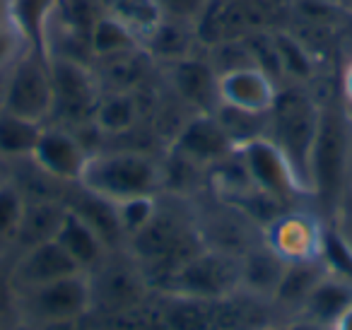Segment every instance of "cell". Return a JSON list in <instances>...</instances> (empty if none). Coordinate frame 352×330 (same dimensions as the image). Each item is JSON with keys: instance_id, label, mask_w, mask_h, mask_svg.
Returning <instances> with one entry per match:
<instances>
[{"instance_id": "cell-25", "label": "cell", "mask_w": 352, "mask_h": 330, "mask_svg": "<svg viewBox=\"0 0 352 330\" xmlns=\"http://www.w3.org/2000/svg\"><path fill=\"white\" fill-rule=\"evenodd\" d=\"M111 17H116L135 39L145 41L164 20V12L157 0H113Z\"/></svg>"}, {"instance_id": "cell-2", "label": "cell", "mask_w": 352, "mask_h": 330, "mask_svg": "<svg viewBox=\"0 0 352 330\" xmlns=\"http://www.w3.org/2000/svg\"><path fill=\"white\" fill-rule=\"evenodd\" d=\"M350 157L347 121L336 107L318 111V128L309 157V190L318 195L326 208L338 203Z\"/></svg>"}, {"instance_id": "cell-20", "label": "cell", "mask_w": 352, "mask_h": 330, "mask_svg": "<svg viewBox=\"0 0 352 330\" xmlns=\"http://www.w3.org/2000/svg\"><path fill=\"white\" fill-rule=\"evenodd\" d=\"M326 275V267L321 265L318 258H309V261H289L285 265V272L280 277V285L275 289L273 299L283 301V304L302 306L311 287L316 285L321 277Z\"/></svg>"}, {"instance_id": "cell-21", "label": "cell", "mask_w": 352, "mask_h": 330, "mask_svg": "<svg viewBox=\"0 0 352 330\" xmlns=\"http://www.w3.org/2000/svg\"><path fill=\"white\" fill-rule=\"evenodd\" d=\"M188 25H191V22L164 17V20L157 25V30L145 39L147 49H150L152 54L162 56V58H169V60L186 58L188 49H191V41L198 39L196 27L191 30Z\"/></svg>"}, {"instance_id": "cell-29", "label": "cell", "mask_w": 352, "mask_h": 330, "mask_svg": "<svg viewBox=\"0 0 352 330\" xmlns=\"http://www.w3.org/2000/svg\"><path fill=\"white\" fill-rule=\"evenodd\" d=\"M273 36H275V49H278L283 73L292 75V78H299V80L311 78V73H314L311 56H309L307 46H302L289 34H273Z\"/></svg>"}, {"instance_id": "cell-7", "label": "cell", "mask_w": 352, "mask_h": 330, "mask_svg": "<svg viewBox=\"0 0 352 330\" xmlns=\"http://www.w3.org/2000/svg\"><path fill=\"white\" fill-rule=\"evenodd\" d=\"M3 111L36 123H44L54 113L51 65L44 60L39 49L27 54L15 65L6 85V92H3Z\"/></svg>"}, {"instance_id": "cell-14", "label": "cell", "mask_w": 352, "mask_h": 330, "mask_svg": "<svg viewBox=\"0 0 352 330\" xmlns=\"http://www.w3.org/2000/svg\"><path fill=\"white\" fill-rule=\"evenodd\" d=\"M217 82H220V75L206 60L191 58V56L176 60L174 87L179 89V94L188 104L201 109V113H212L217 109V104H220Z\"/></svg>"}, {"instance_id": "cell-33", "label": "cell", "mask_w": 352, "mask_h": 330, "mask_svg": "<svg viewBox=\"0 0 352 330\" xmlns=\"http://www.w3.org/2000/svg\"><path fill=\"white\" fill-rule=\"evenodd\" d=\"M17 46V36L15 32H8V30H0V63H6L10 58L12 49Z\"/></svg>"}, {"instance_id": "cell-37", "label": "cell", "mask_w": 352, "mask_h": 330, "mask_svg": "<svg viewBox=\"0 0 352 330\" xmlns=\"http://www.w3.org/2000/svg\"><path fill=\"white\" fill-rule=\"evenodd\" d=\"M345 89H347V97L352 99V65H350V70H347V78H345Z\"/></svg>"}, {"instance_id": "cell-15", "label": "cell", "mask_w": 352, "mask_h": 330, "mask_svg": "<svg viewBox=\"0 0 352 330\" xmlns=\"http://www.w3.org/2000/svg\"><path fill=\"white\" fill-rule=\"evenodd\" d=\"M54 239L63 246V251L68 253L85 272H87L89 267L99 265V261L104 258V248H107V241L102 239V234H99L82 214L75 212L73 208L65 210L63 222H60Z\"/></svg>"}, {"instance_id": "cell-10", "label": "cell", "mask_w": 352, "mask_h": 330, "mask_svg": "<svg viewBox=\"0 0 352 330\" xmlns=\"http://www.w3.org/2000/svg\"><path fill=\"white\" fill-rule=\"evenodd\" d=\"M174 150L188 164L208 166L230 160L236 147L215 118V113H198L176 135Z\"/></svg>"}, {"instance_id": "cell-4", "label": "cell", "mask_w": 352, "mask_h": 330, "mask_svg": "<svg viewBox=\"0 0 352 330\" xmlns=\"http://www.w3.org/2000/svg\"><path fill=\"white\" fill-rule=\"evenodd\" d=\"M92 306L94 292L87 272H75L17 294V311L27 328L82 320L92 311Z\"/></svg>"}, {"instance_id": "cell-31", "label": "cell", "mask_w": 352, "mask_h": 330, "mask_svg": "<svg viewBox=\"0 0 352 330\" xmlns=\"http://www.w3.org/2000/svg\"><path fill=\"white\" fill-rule=\"evenodd\" d=\"M27 210L22 190L12 184H0V236H15Z\"/></svg>"}, {"instance_id": "cell-19", "label": "cell", "mask_w": 352, "mask_h": 330, "mask_svg": "<svg viewBox=\"0 0 352 330\" xmlns=\"http://www.w3.org/2000/svg\"><path fill=\"white\" fill-rule=\"evenodd\" d=\"M215 118L220 121V126L225 128V133L230 135V140L234 142V147H241L246 142L256 140V138H268L270 128V111H246L239 107H230V104H217Z\"/></svg>"}, {"instance_id": "cell-9", "label": "cell", "mask_w": 352, "mask_h": 330, "mask_svg": "<svg viewBox=\"0 0 352 330\" xmlns=\"http://www.w3.org/2000/svg\"><path fill=\"white\" fill-rule=\"evenodd\" d=\"M75 272L85 270L63 251V246L56 239H49V241L27 246V251L22 253L10 272V287L15 289V294H22V292L60 280V277L75 275Z\"/></svg>"}, {"instance_id": "cell-1", "label": "cell", "mask_w": 352, "mask_h": 330, "mask_svg": "<svg viewBox=\"0 0 352 330\" xmlns=\"http://www.w3.org/2000/svg\"><path fill=\"white\" fill-rule=\"evenodd\" d=\"M78 184L109 203H123L138 195H155L162 184V171L140 152H107L87 157Z\"/></svg>"}, {"instance_id": "cell-24", "label": "cell", "mask_w": 352, "mask_h": 330, "mask_svg": "<svg viewBox=\"0 0 352 330\" xmlns=\"http://www.w3.org/2000/svg\"><path fill=\"white\" fill-rule=\"evenodd\" d=\"M94 126L104 133H126L138 121V104L123 89H113L107 97H99L92 116Z\"/></svg>"}, {"instance_id": "cell-32", "label": "cell", "mask_w": 352, "mask_h": 330, "mask_svg": "<svg viewBox=\"0 0 352 330\" xmlns=\"http://www.w3.org/2000/svg\"><path fill=\"white\" fill-rule=\"evenodd\" d=\"M157 3H160L164 17L191 22V25H196L206 8L210 6V0H157Z\"/></svg>"}, {"instance_id": "cell-38", "label": "cell", "mask_w": 352, "mask_h": 330, "mask_svg": "<svg viewBox=\"0 0 352 330\" xmlns=\"http://www.w3.org/2000/svg\"><path fill=\"white\" fill-rule=\"evenodd\" d=\"M8 3H10V0H8Z\"/></svg>"}, {"instance_id": "cell-6", "label": "cell", "mask_w": 352, "mask_h": 330, "mask_svg": "<svg viewBox=\"0 0 352 330\" xmlns=\"http://www.w3.org/2000/svg\"><path fill=\"white\" fill-rule=\"evenodd\" d=\"M241 287V261L220 251H196L174 272L169 289L184 299H225Z\"/></svg>"}, {"instance_id": "cell-3", "label": "cell", "mask_w": 352, "mask_h": 330, "mask_svg": "<svg viewBox=\"0 0 352 330\" xmlns=\"http://www.w3.org/2000/svg\"><path fill=\"white\" fill-rule=\"evenodd\" d=\"M318 111L314 102L302 92H278L270 109L268 138L285 152L294 166L299 181L309 190V157L318 128Z\"/></svg>"}, {"instance_id": "cell-12", "label": "cell", "mask_w": 352, "mask_h": 330, "mask_svg": "<svg viewBox=\"0 0 352 330\" xmlns=\"http://www.w3.org/2000/svg\"><path fill=\"white\" fill-rule=\"evenodd\" d=\"M87 152L82 142L73 133L63 128H46L41 131L36 147L32 152V160L44 174L54 176L58 181H80L85 164H87Z\"/></svg>"}, {"instance_id": "cell-36", "label": "cell", "mask_w": 352, "mask_h": 330, "mask_svg": "<svg viewBox=\"0 0 352 330\" xmlns=\"http://www.w3.org/2000/svg\"><path fill=\"white\" fill-rule=\"evenodd\" d=\"M331 330H352V306L336 320V323H333Z\"/></svg>"}, {"instance_id": "cell-18", "label": "cell", "mask_w": 352, "mask_h": 330, "mask_svg": "<svg viewBox=\"0 0 352 330\" xmlns=\"http://www.w3.org/2000/svg\"><path fill=\"white\" fill-rule=\"evenodd\" d=\"M285 265H287V261L270 246L261 248V251H251L241 261V285L249 287L256 294L273 296L285 272Z\"/></svg>"}, {"instance_id": "cell-34", "label": "cell", "mask_w": 352, "mask_h": 330, "mask_svg": "<svg viewBox=\"0 0 352 330\" xmlns=\"http://www.w3.org/2000/svg\"><path fill=\"white\" fill-rule=\"evenodd\" d=\"M30 330H82V320H68V323H49V325H34Z\"/></svg>"}, {"instance_id": "cell-13", "label": "cell", "mask_w": 352, "mask_h": 330, "mask_svg": "<svg viewBox=\"0 0 352 330\" xmlns=\"http://www.w3.org/2000/svg\"><path fill=\"white\" fill-rule=\"evenodd\" d=\"M217 87H220V104L239 107L246 111H270L278 97L273 78L258 65H246V68L222 73Z\"/></svg>"}, {"instance_id": "cell-22", "label": "cell", "mask_w": 352, "mask_h": 330, "mask_svg": "<svg viewBox=\"0 0 352 330\" xmlns=\"http://www.w3.org/2000/svg\"><path fill=\"white\" fill-rule=\"evenodd\" d=\"M44 123L0 111V155L3 157H32Z\"/></svg>"}, {"instance_id": "cell-5", "label": "cell", "mask_w": 352, "mask_h": 330, "mask_svg": "<svg viewBox=\"0 0 352 330\" xmlns=\"http://www.w3.org/2000/svg\"><path fill=\"white\" fill-rule=\"evenodd\" d=\"M280 15V0H210L196 22V32L198 39L215 46L270 30Z\"/></svg>"}, {"instance_id": "cell-11", "label": "cell", "mask_w": 352, "mask_h": 330, "mask_svg": "<svg viewBox=\"0 0 352 330\" xmlns=\"http://www.w3.org/2000/svg\"><path fill=\"white\" fill-rule=\"evenodd\" d=\"M51 78H54V113H60L68 121H85L94 116L99 92L82 65L73 60H56L51 63Z\"/></svg>"}, {"instance_id": "cell-23", "label": "cell", "mask_w": 352, "mask_h": 330, "mask_svg": "<svg viewBox=\"0 0 352 330\" xmlns=\"http://www.w3.org/2000/svg\"><path fill=\"white\" fill-rule=\"evenodd\" d=\"M65 210H68L65 205L51 203V200L27 205L25 217H22V224H20V229H17V236L25 239L27 246L49 241V239H54L56 232H58Z\"/></svg>"}, {"instance_id": "cell-8", "label": "cell", "mask_w": 352, "mask_h": 330, "mask_svg": "<svg viewBox=\"0 0 352 330\" xmlns=\"http://www.w3.org/2000/svg\"><path fill=\"white\" fill-rule=\"evenodd\" d=\"M234 155L239 157L251 186L280 203H287L289 198L307 190L285 152L270 138H256L236 147Z\"/></svg>"}, {"instance_id": "cell-27", "label": "cell", "mask_w": 352, "mask_h": 330, "mask_svg": "<svg viewBox=\"0 0 352 330\" xmlns=\"http://www.w3.org/2000/svg\"><path fill=\"white\" fill-rule=\"evenodd\" d=\"M58 0H10V8L15 12V25L20 32H25L36 46H41V36L46 30L51 10L56 8Z\"/></svg>"}, {"instance_id": "cell-30", "label": "cell", "mask_w": 352, "mask_h": 330, "mask_svg": "<svg viewBox=\"0 0 352 330\" xmlns=\"http://www.w3.org/2000/svg\"><path fill=\"white\" fill-rule=\"evenodd\" d=\"M113 205H116L121 232H126V234H138L142 227H147L157 214L155 195H138V198L123 200V203H113Z\"/></svg>"}, {"instance_id": "cell-35", "label": "cell", "mask_w": 352, "mask_h": 330, "mask_svg": "<svg viewBox=\"0 0 352 330\" xmlns=\"http://www.w3.org/2000/svg\"><path fill=\"white\" fill-rule=\"evenodd\" d=\"M275 330H326L323 325L314 323V320L304 318V320H297V323H289V325H283V328H275Z\"/></svg>"}, {"instance_id": "cell-26", "label": "cell", "mask_w": 352, "mask_h": 330, "mask_svg": "<svg viewBox=\"0 0 352 330\" xmlns=\"http://www.w3.org/2000/svg\"><path fill=\"white\" fill-rule=\"evenodd\" d=\"M318 261L328 275L352 282V243L338 229H326L318 239Z\"/></svg>"}, {"instance_id": "cell-28", "label": "cell", "mask_w": 352, "mask_h": 330, "mask_svg": "<svg viewBox=\"0 0 352 330\" xmlns=\"http://www.w3.org/2000/svg\"><path fill=\"white\" fill-rule=\"evenodd\" d=\"M138 44V39L116 20V17L107 15L97 20L92 30V49L99 56H118L131 51Z\"/></svg>"}, {"instance_id": "cell-17", "label": "cell", "mask_w": 352, "mask_h": 330, "mask_svg": "<svg viewBox=\"0 0 352 330\" xmlns=\"http://www.w3.org/2000/svg\"><path fill=\"white\" fill-rule=\"evenodd\" d=\"M350 306H352V282L336 275H328V272L311 287L307 299L302 301V311L307 314V318L323 325V328H333V323Z\"/></svg>"}, {"instance_id": "cell-16", "label": "cell", "mask_w": 352, "mask_h": 330, "mask_svg": "<svg viewBox=\"0 0 352 330\" xmlns=\"http://www.w3.org/2000/svg\"><path fill=\"white\" fill-rule=\"evenodd\" d=\"M321 232L311 219L302 214H287L270 222V248L278 251L285 261H309L318 256Z\"/></svg>"}]
</instances>
